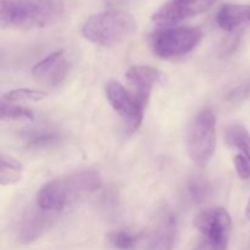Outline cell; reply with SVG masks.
Wrapping results in <instances>:
<instances>
[{
    "instance_id": "6da1fadb",
    "label": "cell",
    "mask_w": 250,
    "mask_h": 250,
    "mask_svg": "<svg viewBox=\"0 0 250 250\" xmlns=\"http://www.w3.org/2000/svg\"><path fill=\"white\" fill-rule=\"evenodd\" d=\"M100 187L102 177L97 171L85 170L71 173L44 185L37 194V205L44 211H61Z\"/></svg>"
},
{
    "instance_id": "7a4b0ae2",
    "label": "cell",
    "mask_w": 250,
    "mask_h": 250,
    "mask_svg": "<svg viewBox=\"0 0 250 250\" xmlns=\"http://www.w3.org/2000/svg\"><path fill=\"white\" fill-rule=\"evenodd\" d=\"M62 0H0L2 28H44L60 20Z\"/></svg>"
},
{
    "instance_id": "3957f363",
    "label": "cell",
    "mask_w": 250,
    "mask_h": 250,
    "mask_svg": "<svg viewBox=\"0 0 250 250\" xmlns=\"http://www.w3.org/2000/svg\"><path fill=\"white\" fill-rule=\"evenodd\" d=\"M137 22L131 14L121 10H106L85 21L82 33L85 39L102 46L121 43L136 32Z\"/></svg>"
},
{
    "instance_id": "277c9868",
    "label": "cell",
    "mask_w": 250,
    "mask_h": 250,
    "mask_svg": "<svg viewBox=\"0 0 250 250\" xmlns=\"http://www.w3.org/2000/svg\"><path fill=\"white\" fill-rule=\"evenodd\" d=\"M188 154L193 163L204 167L211 160L216 146V117L210 107L197 114L188 131Z\"/></svg>"
},
{
    "instance_id": "5b68a950",
    "label": "cell",
    "mask_w": 250,
    "mask_h": 250,
    "mask_svg": "<svg viewBox=\"0 0 250 250\" xmlns=\"http://www.w3.org/2000/svg\"><path fill=\"white\" fill-rule=\"evenodd\" d=\"M202 38L203 32L195 27H166L151 37V48L160 59H173L190 53Z\"/></svg>"
},
{
    "instance_id": "8992f818",
    "label": "cell",
    "mask_w": 250,
    "mask_h": 250,
    "mask_svg": "<svg viewBox=\"0 0 250 250\" xmlns=\"http://www.w3.org/2000/svg\"><path fill=\"white\" fill-rule=\"evenodd\" d=\"M195 227L202 236L200 250H227L232 232V220L222 208H211L200 212Z\"/></svg>"
},
{
    "instance_id": "52a82bcc",
    "label": "cell",
    "mask_w": 250,
    "mask_h": 250,
    "mask_svg": "<svg viewBox=\"0 0 250 250\" xmlns=\"http://www.w3.org/2000/svg\"><path fill=\"white\" fill-rule=\"evenodd\" d=\"M106 98L112 109L124 121L128 133L138 131L144 119L146 103L137 97L132 90L126 89L121 83L110 82L106 85Z\"/></svg>"
},
{
    "instance_id": "ba28073f",
    "label": "cell",
    "mask_w": 250,
    "mask_h": 250,
    "mask_svg": "<svg viewBox=\"0 0 250 250\" xmlns=\"http://www.w3.org/2000/svg\"><path fill=\"white\" fill-rule=\"evenodd\" d=\"M136 236L134 250H172L177 236V220L172 212L165 210L153 226Z\"/></svg>"
},
{
    "instance_id": "9c48e42d",
    "label": "cell",
    "mask_w": 250,
    "mask_h": 250,
    "mask_svg": "<svg viewBox=\"0 0 250 250\" xmlns=\"http://www.w3.org/2000/svg\"><path fill=\"white\" fill-rule=\"evenodd\" d=\"M216 1L217 0H168L153 15L151 20L154 23L160 26L177 24L208 11Z\"/></svg>"
},
{
    "instance_id": "30bf717a",
    "label": "cell",
    "mask_w": 250,
    "mask_h": 250,
    "mask_svg": "<svg viewBox=\"0 0 250 250\" xmlns=\"http://www.w3.org/2000/svg\"><path fill=\"white\" fill-rule=\"evenodd\" d=\"M226 142L233 150V163L242 180L250 178V134L242 125H231L225 132Z\"/></svg>"
},
{
    "instance_id": "8fae6325",
    "label": "cell",
    "mask_w": 250,
    "mask_h": 250,
    "mask_svg": "<svg viewBox=\"0 0 250 250\" xmlns=\"http://www.w3.org/2000/svg\"><path fill=\"white\" fill-rule=\"evenodd\" d=\"M68 68L70 65L65 58L63 50H58L39 61L32 70V76L37 82L54 88L60 85L66 80Z\"/></svg>"
},
{
    "instance_id": "7c38bea8",
    "label": "cell",
    "mask_w": 250,
    "mask_h": 250,
    "mask_svg": "<svg viewBox=\"0 0 250 250\" xmlns=\"http://www.w3.org/2000/svg\"><path fill=\"white\" fill-rule=\"evenodd\" d=\"M161 73L151 66H132L126 72V80L131 85V90L148 104L151 90L161 82Z\"/></svg>"
},
{
    "instance_id": "4fadbf2b",
    "label": "cell",
    "mask_w": 250,
    "mask_h": 250,
    "mask_svg": "<svg viewBox=\"0 0 250 250\" xmlns=\"http://www.w3.org/2000/svg\"><path fill=\"white\" fill-rule=\"evenodd\" d=\"M216 22L221 29L226 32H233L250 22L249 5L226 4L219 10Z\"/></svg>"
},
{
    "instance_id": "5bb4252c",
    "label": "cell",
    "mask_w": 250,
    "mask_h": 250,
    "mask_svg": "<svg viewBox=\"0 0 250 250\" xmlns=\"http://www.w3.org/2000/svg\"><path fill=\"white\" fill-rule=\"evenodd\" d=\"M38 211H31L22 220L21 227H20V238L24 242L32 241L37 238L42 232L48 226L49 217L45 216V212L41 208Z\"/></svg>"
},
{
    "instance_id": "9a60e30c",
    "label": "cell",
    "mask_w": 250,
    "mask_h": 250,
    "mask_svg": "<svg viewBox=\"0 0 250 250\" xmlns=\"http://www.w3.org/2000/svg\"><path fill=\"white\" fill-rule=\"evenodd\" d=\"M23 166L12 156L2 153L0 155V183L2 186L16 185L22 177Z\"/></svg>"
},
{
    "instance_id": "2e32d148",
    "label": "cell",
    "mask_w": 250,
    "mask_h": 250,
    "mask_svg": "<svg viewBox=\"0 0 250 250\" xmlns=\"http://www.w3.org/2000/svg\"><path fill=\"white\" fill-rule=\"evenodd\" d=\"M0 119L2 121L11 120V121H32L34 120V114L32 110L27 107L20 106L15 103L5 102L1 100L0 103Z\"/></svg>"
},
{
    "instance_id": "e0dca14e",
    "label": "cell",
    "mask_w": 250,
    "mask_h": 250,
    "mask_svg": "<svg viewBox=\"0 0 250 250\" xmlns=\"http://www.w3.org/2000/svg\"><path fill=\"white\" fill-rule=\"evenodd\" d=\"M48 97V93L43 90H34V89H14L2 94L1 100L10 103H28V102H41Z\"/></svg>"
},
{
    "instance_id": "ac0fdd59",
    "label": "cell",
    "mask_w": 250,
    "mask_h": 250,
    "mask_svg": "<svg viewBox=\"0 0 250 250\" xmlns=\"http://www.w3.org/2000/svg\"><path fill=\"white\" fill-rule=\"evenodd\" d=\"M109 242L112 247L120 250H134L136 249L137 236L136 233L126 231H116L111 232L107 236Z\"/></svg>"
},
{
    "instance_id": "d6986e66",
    "label": "cell",
    "mask_w": 250,
    "mask_h": 250,
    "mask_svg": "<svg viewBox=\"0 0 250 250\" xmlns=\"http://www.w3.org/2000/svg\"><path fill=\"white\" fill-rule=\"evenodd\" d=\"M59 139H60V137L55 132L39 131L28 134L27 146L29 148H43V146H49L51 144L58 143Z\"/></svg>"
},
{
    "instance_id": "ffe728a7",
    "label": "cell",
    "mask_w": 250,
    "mask_h": 250,
    "mask_svg": "<svg viewBox=\"0 0 250 250\" xmlns=\"http://www.w3.org/2000/svg\"><path fill=\"white\" fill-rule=\"evenodd\" d=\"M210 192L209 185L205 181L202 180H195L190 182L189 187H188V195L192 200L199 202L203 200Z\"/></svg>"
},
{
    "instance_id": "44dd1931",
    "label": "cell",
    "mask_w": 250,
    "mask_h": 250,
    "mask_svg": "<svg viewBox=\"0 0 250 250\" xmlns=\"http://www.w3.org/2000/svg\"><path fill=\"white\" fill-rule=\"evenodd\" d=\"M247 98H250V82L247 84L239 85L236 89L232 90L227 99L231 100V102H239V100L247 99Z\"/></svg>"
},
{
    "instance_id": "7402d4cb",
    "label": "cell",
    "mask_w": 250,
    "mask_h": 250,
    "mask_svg": "<svg viewBox=\"0 0 250 250\" xmlns=\"http://www.w3.org/2000/svg\"><path fill=\"white\" fill-rule=\"evenodd\" d=\"M246 214H247V217L250 220V198H249V202H248V205H247V209H246Z\"/></svg>"
}]
</instances>
